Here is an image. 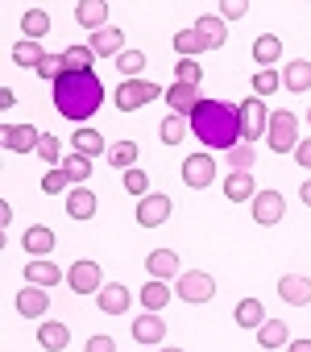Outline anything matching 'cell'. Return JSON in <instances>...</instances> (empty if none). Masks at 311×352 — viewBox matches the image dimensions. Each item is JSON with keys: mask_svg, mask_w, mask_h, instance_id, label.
Segmentation results:
<instances>
[{"mask_svg": "<svg viewBox=\"0 0 311 352\" xmlns=\"http://www.w3.org/2000/svg\"><path fill=\"white\" fill-rule=\"evenodd\" d=\"M191 133L208 145V149H233L241 145V108L224 104V100H200V108L187 116Z\"/></svg>", "mask_w": 311, "mask_h": 352, "instance_id": "cell-1", "label": "cell"}, {"mask_svg": "<svg viewBox=\"0 0 311 352\" xmlns=\"http://www.w3.org/2000/svg\"><path fill=\"white\" fill-rule=\"evenodd\" d=\"M104 104V83L92 71H63L54 79V108L67 120H87Z\"/></svg>", "mask_w": 311, "mask_h": 352, "instance_id": "cell-2", "label": "cell"}, {"mask_svg": "<svg viewBox=\"0 0 311 352\" xmlns=\"http://www.w3.org/2000/svg\"><path fill=\"white\" fill-rule=\"evenodd\" d=\"M266 141H270V149H274V153H290V149H299V120H294V112H290V108L270 112Z\"/></svg>", "mask_w": 311, "mask_h": 352, "instance_id": "cell-3", "label": "cell"}, {"mask_svg": "<svg viewBox=\"0 0 311 352\" xmlns=\"http://www.w3.org/2000/svg\"><path fill=\"white\" fill-rule=\"evenodd\" d=\"M158 96H167L158 83H149V79H125V83L116 87V108H120V112H137V108L153 104Z\"/></svg>", "mask_w": 311, "mask_h": 352, "instance_id": "cell-4", "label": "cell"}, {"mask_svg": "<svg viewBox=\"0 0 311 352\" xmlns=\"http://www.w3.org/2000/svg\"><path fill=\"white\" fill-rule=\"evenodd\" d=\"M241 108V141H257V137H266V129H270V108H266V100H257V96H249L245 104H237Z\"/></svg>", "mask_w": 311, "mask_h": 352, "instance_id": "cell-5", "label": "cell"}, {"mask_svg": "<svg viewBox=\"0 0 311 352\" xmlns=\"http://www.w3.org/2000/svg\"><path fill=\"white\" fill-rule=\"evenodd\" d=\"M179 298H183V302H208V298H216V282H212V274H204V270H187V274H179Z\"/></svg>", "mask_w": 311, "mask_h": 352, "instance_id": "cell-6", "label": "cell"}, {"mask_svg": "<svg viewBox=\"0 0 311 352\" xmlns=\"http://www.w3.org/2000/svg\"><path fill=\"white\" fill-rule=\"evenodd\" d=\"M212 179H216V157H212V153H191V157L183 162V183H187L191 191L212 187Z\"/></svg>", "mask_w": 311, "mask_h": 352, "instance_id": "cell-7", "label": "cell"}, {"mask_svg": "<svg viewBox=\"0 0 311 352\" xmlns=\"http://www.w3.org/2000/svg\"><path fill=\"white\" fill-rule=\"evenodd\" d=\"M67 282H71L75 294H100V290H104V274H100L96 261H75V265L67 270Z\"/></svg>", "mask_w": 311, "mask_h": 352, "instance_id": "cell-8", "label": "cell"}, {"mask_svg": "<svg viewBox=\"0 0 311 352\" xmlns=\"http://www.w3.org/2000/svg\"><path fill=\"white\" fill-rule=\"evenodd\" d=\"M282 216H286V199H282L278 191H257V195H253V220H257L261 228H274Z\"/></svg>", "mask_w": 311, "mask_h": 352, "instance_id": "cell-9", "label": "cell"}, {"mask_svg": "<svg viewBox=\"0 0 311 352\" xmlns=\"http://www.w3.org/2000/svg\"><path fill=\"white\" fill-rule=\"evenodd\" d=\"M171 199L167 195H145L141 204H137V224L141 228H158V224H167L171 220Z\"/></svg>", "mask_w": 311, "mask_h": 352, "instance_id": "cell-10", "label": "cell"}, {"mask_svg": "<svg viewBox=\"0 0 311 352\" xmlns=\"http://www.w3.org/2000/svg\"><path fill=\"white\" fill-rule=\"evenodd\" d=\"M42 133L25 120V124H5V149L9 153H38Z\"/></svg>", "mask_w": 311, "mask_h": 352, "instance_id": "cell-11", "label": "cell"}, {"mask_svg": "<svg viewBox=\"0 0 311 352\" xmlns=\"http://www.w3.org/2000/svg\"><path fill=\"white\" fill-rule=\"evenodd\" d=\"M278 298L290 302V307H307V302H311V278H303V274H282V278H278Z\"/></svg>", "mask_w": 311, "mask_h": 352, "instance_id": "cell-12", "label": "cell"}, {"mask_svg": "<svg viewBox=\"0 0 311 352\" xmlns=\"http://www.w3.org/2000/svg\"><path fill=\"white\" fill-rule=\"evenodd\" d=\"M145 270H149L153 282L179 278V253H171V249H153V253H145Z\"/></svg>", "mask_w": 311, "mask_h": 352, "instance_id": "cell-13", "label": "cell"}, {"mask_svg": "<svg viewBox=\"0 0 311 352\" xmlns=\"http://www.w3.org/2000/svg\"><path fill=\"white\" fill-rule=\"evenodd\" d=\"M96 208H100V199H96L92 187H71V191H67V216H71V220H92Z\"/></svg>", "mask_w": 311, "mask_h": 352, "instance_id": "cell-14", "label": "cell"}, {"mask_svg": "<svg viewBox=\"0 0 311 352\" xmlns=\"http://www.w3.org/2000/svg\"><path fill=\"white\" fill-rule=\"evenodd\" d=\"M129 290H125V282H104V290L96 294V307L104 311V315H125L129 311Z\"/></svg>", "mask_w": 311, "mask_h": 352, "instance_id": "cell-15", "label": "cell"}, {"mask_svg": "<svg viewBox=\"0 0 311 352\" xmlns=\"http://www.w3.org/2000/svg\"><path fill=\"white\" fill-rule=\"evenodd\" d=\"M75 21L83 25V30H108L104 21H108V5H104V0H79V5H75Z\"/></svg>", "mask_w": 311, "mask_h": 352, "instance_id": "cell-16", "label": "cell"}, {"mask_svg": "<svg viewBox=\"0 0 311 352\" xmlns=\"http://www.w3.org/2000/svg\"><path fill=\"white\" fill-rule=\"evenodd\" d=\"M17 311H21L25 319H42V315L50 311V294H46L42 286H25V290L17 294Z\"/></svg>", "mask_w": 311, "mask_h": 352, "instance_id": "cell-17", "label": "cell"}, {"mask_svg": "<svg viewBox=\"0 0 311 352\" xmlns=\"http://www.w3.org/2000/svg\"><path fill=\"white\" fill-rule=\"evenodd\" d=\"M162 336H167V323L153 311H145L141 319H133V340L137 344H162Z\"/></svg>", "mask_w": 311, "mask_h": 352, "instance_id": "cell-18", "label": "cell"}, {"mask_svg": "<svg viewBox=\"0 0 311 352\" xmlns=\"http://www.w3.org/2000/svg\"><path fill=\"white\" fill-rule=\"evenodd\" d=\"M167 104H171V112H175V116H191V112L200 108V91H195V87L175 83V87H167Z\"/></svg>", "mask_w": 311, "mask_h": 352, "instance_id": "cell-19", "label": "cell"}, {"mask_svg": "<svg viewBox=\"0 0 311 352\" xmlns=\"http://www.w3.org/2000/svg\"><path fill=\"white\" fill-rule=\"evenodd\" d=\"M58 265L54 261H46V257H34V261H25V282L30 286H58Z\"/></svg>", "mask_w": 311, "mask_h": 352, "instance_id": "cell-20", "label": "cell"}, {"mask_svg": "<svg viewBox=\"0 0 311 352\" xmlns=\"http://www.w3.org/2000/svg\"><path fill=\"white\" fill-rule=\"evenodd\" d=\"M38 344H42L46 352H63V348L71 344V327H67V323H54V319H46V323L38 327Z\"/></svg>", "mask_w": 311, "mask_h": 352, "instance_id": "cell-21", "label": "cell"}, {"mask_svg": "<svg viewBox=\"0 0 311 352\" xmlns=\"http://www.w3.org/2000/svg\"><path fill=\"white\" fill-rule=\"evenodd\" d=\"M195 34L204 38V46H208V50H220V46L228 42L224 17H200V21H195Z\"/></svg>", "mask_w": 311, "mask_h": 352, "instance_id": "cell-22", "label": "cell"}, {"mask_svg": "<svg viewBox=\"0 0 311 352\" xmlns=\"http://www.w3.org/2000/svg\"><path fill=\"white\" fill-rule=\"evenodd\" d=\"M92 54L100 58V54H112V58H120L125 54V34L120 30H100V34H92Z\"/></svg>", "mask_w": 311, "mask_h": 352, "instance_id": "cell-23", "label": "cell"}, {"mask_svg": "<svg viewBox=\"0 0 311 352\" xmlns=\"http://www.w3.org/2000/svg\"><path fill=\"white\" fill-rule=\"evenodd\" d=\"M224 195H228L233 204H253L257 183L249 179V170H245V174H228V179H224Z\"/></svg>", "mask_w": 311, "mask_h": 352, "instance_id": "cell-24", "label": "cell"}, {"mask_svg": "<svg viewBox=\"0 0 311 352\" xmlns=\"http://www.w3.org/2000/svg\"><path fill=\"white\" fill-rule=\"evenodd\" d=\"M282 87H286V91H307V87H311V63H303V58L286 63V67H282Z\"/></svg>", "mask_w": 311, "mask_h": 352, "instance_id": "cell-25", "label": "cell"}, {"mask_svg": "<svg viewBox=\"0 0 311 352\" xmlns=\"http://www.w3.org/2000/svg\"><path fill=\"white\" fill-rule=\"evenodd\" d=\"M278 54H282V42H278L274 34H261V38H253V58L261 63V71H274Z\"/></svg>", "mask_w": 311, "mask_h": 352, "instance_id": "cell-26", "label": "cell"}, {"mask_svg": "<svg viewBox=\"0 0 311 352\" xmlns=\"http://www.w3.org/2000/svg\"><path fill=\"white\" fill-rule=\"evenodd\" d=\"M25 253H54V232L46 228V224H34V228H25Z\"/></svg>", "mask_w": 311, "mask_h": 352, "instance_id": "cell-27", "label": "cell"}, {"mask_svg": "<svg viewBox=\"0 0 311 352\" xmlns=\"http://www.w3.org/2000/svg\"><path fill=\"white\" fill-rule=\"evenodd\" d=\"M58 170L67 174L71 183H87V179H92V157H83V153H67Z\"/></svg>", "mask_w": 311, "mask_h": 352, "instance_id": "cell-28", "label": "cell"}, {"mask_svg": "<svg viewBox=\"0 0 311 352\" xmlns=\"http://www.w3.org/2000/svg\"><path fill=\"white\" fill-rule=\"evenodd\" d=\"M42 58H46V50H42L38 42H30V38H21V42L13 46V63H17V67H34V71H38Z\"/></svg>", "mask_w": 311, "mask_h": 352, "instance_id": "cell-29", "label": "cell"}, {"mask_svg": "<svg viewBox=\"0 0 311 352\" xmlns=\"http://www.w3.org/2000/svg\"><path fill=\"white\" fill-rule=\"evenodd\" d=\"M71 145H75V153H83V157H96V153H104V137H100L96 129H75Z\"/></svg>", "mask_w": 311, "mask_h": 352, "instance_id": "cell-30", "label": "cell"}, {"mask_svg": "<svg viewBox=\"0 0 311 352\" xmlns=\"http://www.w3.org/2000/svg\"><path fill=\"white\" fill-rule=\"evenodd\" d=\"M141 302H145V311H153V315H158V311L171 302V286H167V282H153V278H149V286L141 290Z\"/></svg>", "mask_w": 311, "mask_h": 352, "instance_id": "cell-31", "label": "cell"}, {"mask_svg": "<svg viewBox=\"0 0 311 352\" xmlns=\"http://www.w3.org/2000/svg\"><path fill=\"white\" fill-rule=\"evenodd\" d=\"M237 323H241V327H261V323H266V307H261L257 298H241V302H237Z\"/></svg>", "mask_w": 311, "mask_h": 352, "instance_id": "cell-32", "label": "cell"}, {"mask_svg": "<svg viewBox=\"0 0 311 352\" xmlns=\"http://www.w3.org/2000/svg\"><path fill=\"white\" fill-rule=\"evenodd\" d=\"M257 344H261V348H282V344H286V323H282V319H266V323L257 327Z\"/></svg>", "mask_w": 311, "mask_h": 352, "instance_id": "cell-33", "label": "cell"}, {"mask_svg": "<svg viewBox=\"0 0 311 352\" xmlns=\"http://www.w3.org/2000/svg\"><path fill=\"white\" fill-rule=\"evenodd\" d=\"M145 54L141 50H125L120 58H116V71H120V79H141V71H145Z\"/></svg>", "mask_w": 311, "mask_h": 352, "instance_id": "cell-34", "label": "cell"}, {"mask_svg": "<svg viewBox=\"0 0 311 352\" xmlns=\"http://www.w3.org/2000/svg\"><path fill=\"white\" fill-rule=\"evenodd\" d=\"M253 157H257V149H253L249 141H241V145H233V149L224 153V162L233 166V174H245V170L253 166Z\"/></svg>", "mask_w": 311, "mask_h": 352, "instance_id": "cell-35", "label": "cell"}, {"mask_svg": "<svg viewBox=\"0 0 311 352\" xmlns=\"http://www.w3.org/2000/svg\"><path fill=\"white\" fill-rule=\"evenodd\" d=\"M21 30H25V38H30V42H38V38L50 30V17H46L42 9H25V17H21Z\"/></svg>", "mask_w": 311, "mask_h": 352, "instance_id": "cell-36", "label": "cell"}, {"mask_svg": "<svg viewBox=\"0 0 311 352\" xmlns=\"http://www.w3.org/2000/svg\"><path fill=\"white\" fill-rule=\"evenodd\" d=\"M63 63H67V71H92L96 54H92V46H67L63 50Z\"/></svg>", "mask_w": 311, "mask_h": 352, "instance_id": "cell-37", "label": "cell"}, {"mask_svg": "<svg viewBox=\"0 0 311 352\" xmlns=\"http://www.w3.org/2000/svg\"><path fill=\"white\" fill-rule=\"evenodd\" d=\"M108 162H112L116 170H133V162H137V141H116V145L108 149Z\"/></svg>", "mask_w": 311, "mask_h": 352, "instance_id": "cell-38", "label": "cell"}, {"mask_svg": "<svg viewBox=\"0 0 311 352\" xmlns=\"http://www.w3.org/2000/svg\"><path fill=\"white\" fill-rule=\"evenodd\" d=\"M175 50H179L183 58H191V54H200V50H208V46H204V38H200L195 30H179V34H175Z\"/></svg>", "mask_w": 311, "mask_h": 352, "instance_id": "cell-39", "label": "cell"}, {"mask_svg": "<svg viewBox=\"0 0 311 352\" xmlns=\"http://www.w3.org/2000/svg\"><path fill=\"white\" fill-rule=\"evenodd\" d=\"M253 91H257V100L282 91V71H257V75H253Z\"/></svg>", "mask_w": 311, "mask_h": 352, "instance_id": "cell-40", "label": "cell"}, {"mask_svg": "<svg viewBox=\"0 0 311 352\" xmlns=\"http://www.w3.org/2000/svg\"><path fill=\"white\" fill-rule=\"evenodd\" d=\"M38 157L42 162H50V166H58L67 153H63V141L54 137V133H42V141H38Z\"/></svg>", "mask_w": 311, "mask_h": 352, "instance_id": "cell-41", "label": "cell"}, {"mask_svg": "<svg viewBox=\"0 0 311 352\" xmlns=\"http://www.w3.org/2000/svg\"><path fill=\"white\" fill-rule=\"evenodd\" d=\"M175 75H179V83H183V87H200V79H204V67H200L195 58H179Z\"/></svg>", "mask_w": 311, "mask_h": 352, "instance_id": "cell-42", "label": "cell"}, {"mask_svg": "<svg viewBox=\"0 0 311 352\" xmlns=\"http://www.w3.org/2000/svg\"><path fill=\"white\" fill-rule=\"evenodd\" d=\"M183 137H187V116H175V112H171V116L162 120V141H167V145H179Z\"/></svg>", "mask_w": 311, "mask_h": 352, "instance_id": "cell-43", "label": "cell"}, {"mask_svg": "<svg viewBox=\"0 0 311 352\" xmlns=\"http://www.w3.org/2000/svg\"><path fill=\"white\" fill-rule=\"evenodd\" d=\"M63 71H67L63 54H46V58H42V67H38V75H42V79H50V83H54V79H58Z\"/></svg>", "mask_w": 311, "mask_h": 352, "instance_id": "cell-44", "label": "cell"}, {"mask_svg": "<svg viewBox=\"0 0 311 352\" xmlns=\"http://www.w3.org/2000/svg\"><path fill=\"white\" fill-rule=\"evenodd\" d=\"M145 187H149V179H145L141 170H125V191H129V195L145 199Z\"/></svg>", "mask_w": 311, "mask_h": 352, "instance_id": "cell-45", "label": "cell"}, {"mask_svg": "<svg viewBox=\"0 0 311 352\" xmlns=\"http://www.w3.org/2000/svg\"><path fill=\"white\" fill-rule=\"evenodd\" d=\"M67 187H71V179H67L63 170H50L46 179H42V191H46V195H58V191H67Z\"/></svg>", "mask_w": 311, "mask_h": 352, "instance_id": "cell-46", "label": "cell"}, {"mask_svg": "<svg viewBox=\"0 0 311 352\" xmlns=\"http://www.w3.org/2000/svg\"><path fill=\"white\" fill-rule=\"evenodd\" d=\"M83 352H116V340H112V336H92Z\"/></svg>", "mask_w": 311, "mask_h": 352, "instance_id": "cell-47", "label": "cell"}, {"mask_svg": "<svg viewBox=\"0 0 311 352\" xmlns=\"http://www.w3.org/2000/svg\"><path fill=\"white\" fill-rule=\"evenodd\" d=\"M245 13H249V5H245V0H228V5H224V13H220V17L237 21V17H245Z\"/></svg>", "mask_w": 311, "mask_h": 352, "instance_id": "cell-48", "label": "cell"}, {"mask_svg": "<svg viewBox=\"0 0 311 352\" xmlns=\"http://www.w3.org/2000/svg\"><path fill=\"white\" fill-rule=\"evenodd\" d=\"M294 162L311 170V141H299V149H294Z\"/></svg>", "mask_w": 311, "mask_h": 352, "instance_id": "cell-49", "label": "cell"}, {"mask_svg": "<svg viewBox=\"0 0 311 352\" xmlns=\"http://www.w3.org/2000/svg\"><path fill=\"white\" fill-rule=\"evenodd\" d=\"M286 352H311V340H290V348Z\"/></svg>", "mask_w": 311, "mask_h": 352, "instance_id": "cell-50", "label": "cell"}, {"mask_svg": "<svg viewBox=\"0 0 311 352\" xmlns=\"http://www.w3.org/2000/svg\"><path fill=\"white\" fill-rule=\"evenodd\" d=\"M299 199H303V204H307V208H311V179H307V183H303V187H299Z\"/></svg>", "mask_w": 311, "mask_h": 352, "instance_id": "cell-51", "label": "cell"}, {"mask_svg": "<svg viewBox=\"0 0 311 352\" xmlns=\"http://www.w3.org/2000/svg\"><path fill=\"white\" fill-rule=\"evenodd\" d=\"M158 352H187V348H158Z\"/></svg>", "mask_w": 311, "mask_h": 352, "instance_id": "cell-52", "label": "cell"}, {"mask_svg": "<svg viewBox=\"0 0 311 352\" xmlns=\"http://www.w3.org/2000/svg\"><path fill=\"white\" fill-rule=\"evenodd\" d=\"M307 124H311V112H307Z\"/></svg>", "mask_w": 311, "mask_h": 352, "instance_id": "cell-53", "label": "cell"}]
</instances>
